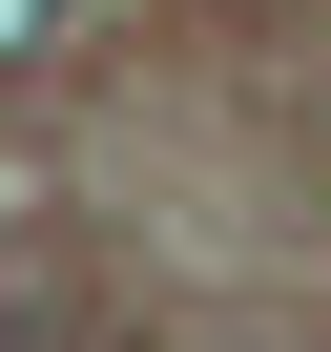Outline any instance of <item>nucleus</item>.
<instances>
[{"mask_svg": "<svg viewBox=\"0 0 331 352\" xmlns=\"http://www.w3.org/2000/svg\"><path fill=\"white\" fill-rule=\"evenodd\" d=\"M42 21H62V0H0V63H42Z\"/></svg>", "mask_w": 331, "mask_h": 352, "instance_id": "1", "label": "nucleus"}]
</instances>
